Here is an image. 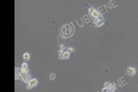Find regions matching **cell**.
Segmentation results:
<instances>
[{"label": "cell", "mask_w": 138, "mask_h": 92, "mask_svg": "<svg viewBox=\"0 0 138 92\" xmlns=\"http://www.w3.org/2000/svg\"><path fill=\"white\" fill-rule=\"evenodd\" d=\"M102 92H110V91H109V89L107 87H104V88L103 89Z\"/></svg>", "instance_id": "obj_9"}, {"label": "cell", "mask_w": 138, "mask_h": 92, "mask_svg": "<svg viewBox=\"0 0 138 92\" xmlns=\"http://www.w3.org/2000/svg\"><path fill=\"white\" fill-rule=\"evenodd\" d=\"M107 88L109 89V91L110 92H114L116 90V87L114 84H110V86H109Z\"/></svg>", "instance_id": "obj_6"}, {"label": "cell", "mask_w": 138, "mask_h": 92, "mask_svg": "<svg viewBox=\"0 0 138 92\" xmlns=\"http://www.w3.org/2000/svg\"><path fill=\"white\" fill-rule=\"evenodd\" d=\"M103 23V19H101V17H99V18L98 19H95V26H100Z\"/></svg>", "instance_id": "obj_5"}, {"label": "cell", "mask_w": 138, "mask_h": 92, "mask_svg": "<svg viewBox=\"0 0 138 92\" xmlns=\"http://www.w3.org/2000/svg\"><path fill=\"white\" fill-rule=\"evenodd\" d=\"M73 48H71V47H69V48L67 49V52H69V53L73 52Z\"/></svg>", "instance_id": "obj_10"}, {"label": "cell", "mask_w": 138, "mask_h": 92, "mask_svg": "<svg viewBox=\"0 0 138 92\" xmlns=\"http://www.w3.org/2000/svg\"><path fill=\"white\" fill-rule=\"evenodd\" d=\"M60 32L61 35L65 37H70L73 33V27L70 24H64L61 27Z\"/></svg>", "instance_id": "obj_1"}, {"label": "cell", "mask_w": 138, "mask_h": 92, "mask_svg": "<svg viewBox=\"0 0 138 92\" xmlns=\"http://www.w3.org/2000/svg\"><path fill=\"white\" fill-rule=\"evenodd\" d=\"M127 73L129 74V75H134L136 74V70L133 67H128L127 69Z\"/></svg>", "instance_id": "obj_4"}, {"label": "cell", "mask_w": 138, "mask_h": 92, "mask_svg": "<svg viewBox=\"0 0 138 92\" xmlns=\"http://www.w3.org/2000/svg\"><path fill=\"white\" fill-rule=\"evenodd\" d=\"M37 84V79L34 78V79H32L29 81V83H28V88H30L32 87H35V86Z\"/></svg>", "instance_id": "obj_3"}, {"label": "cell", "mask_w": 138, "mask_h": 92, "mask_svg": "<svg viewBox=\"0 0 138 92\" xmlns=\"http://www.w3.org/2000/svg\"><path fill=\"white\" fill-rule=\"evenodd\" d=\"M30 59V55L28 53H24V60H28Z\"/></svg>", "instance_id": "obj_7"}, {"label": "cell", "mask_w": 138, "mask_h": 92, "mask_svg": "<svg viewBox=\"0 0 138 92\" xmlns=\"http://www.w3.org/2000/svg\"><path fill=\"white\" fill-rule=\"evenodd\" d=\"M90 15L93 17L95 19L99 18V17H100L99 13L96 10H95V9H90Z\"/></svg>", "instance_id": "obj_2"}, {"label": "cell", "mask_w": 138, "mask_h": 92, "mask_svg": "<svg viewBox=\"0 0 138 92\" xmlns=\"http://www.w3.org/2000/svg\"><path fill=\"white\" fill-rule=\"evenodd\" d=\"M54 78H55V75H54L53 74H49V77H48V78H49V79H54Z\"/></svg>", "instance_id": "obj_8"}, {"label": "cell", "mask_w": 138, "mask_h": 92, "mask_svg": "<svg viewBox=\"0 0 138 92\" xmlns=\"http://www.w3.org/2000/svg\"><path fill=\"white\" fill-rule=\"evenodd\" d=\"M110 83H105V84H104V86H105V87H108L109 86H110Z\"/></svg>", "instance_id": "obj_11"}]
</instances>
